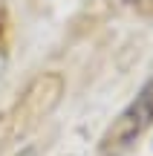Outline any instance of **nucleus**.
Segmentation results:
<instances>
[{
    "label": "nucleus",
    "instance_id": "obj_1",
    "mask_svg": "<svg viewBox=\"0 0 153 156\" xmlns=\"http://www.w3.org/2000/svg\"><path fill=\"white\" fill-rule=\"evenodd\" d=\"M61 95H64L61 73H40L35 81H29V87L20 93L15 110H12V133L20 136L32 130L40 119H46L58 107Z\"/></svg>",
    "mask_w": 153,
    "mask_h": 156
},
{
    "label": "nucleus",
    "instance_id": "obj_2",
    "mask_svg": "<svg viewBox=\"0 0 153 156\" xmlns=\"http://www.w3.org/2000/svg\"><path fill=\"white\" fill-rule=\"evenodd\" d=\"M150 124H153V78L139 90V95L107 127V133H104V139H101V151L104 153H119V151H124V147H130Z\"/></svg>",
    "mask_w": 153,
    "mask_h": 156
},
{
    "label": "nucleus",
    "instance_id": "obj_3",
    "mask_svg": "<svg viewBox=\"0 0 153 156\" xmlns=\"http://www.w3.org/2000/svg\"><path fill=\"white\" fill-rule=\"evenodd\" d=\"M15 156H35V147H20Z\"/></svg>",
    "mask_w": 153,
    "mask_h": 156
}]
</instances>
